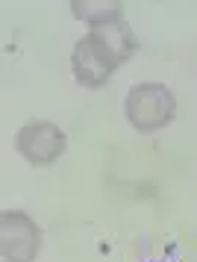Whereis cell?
<instances>
[{
	"mask_svg": "<svg viewBox=\"0 0 197 262\" xmlns=\"http://www.w3.org/2000/svg\"><path fill=\"white\" fill-rule=\"evenodd\" d=\"M174 97L159 83H141L127 95V118L136 130H159L174 118Z\"/></svg>",
	"mask_w": 197,
	"mask_h": 262,
	"instance_id": "obj_1",
	"label": "cell"
},
{
	"mask_svg": "<svg viewBox=\"0 0 197 262\" xmlns=\"http://www.w3.org/2000/svg\"><path fill=\"white\" fill-rule=\"evenodd\" d=\"M118 65H121L118 56L106 48L94 33H89V36L74 48V74H77V80H80L82 85H89V89L103 85L106 80L112 77V71H115Z\"/></svg>",
	"mask_w": 197,
	"mask_h": 262,
	"instance_id": "obj_2",
	"label": "cell"
},
{
	"mask_svg": "<svg viewBox=\"0 0 197 262\" xmlns=\"http://www.w3.org/2000/svg\"><path fill=\"white\" fill-rule=\"evenodd\" d=\"M18 150L33 165H47L56 156H62V150H65V133L59 130L56 124H47V121L27 124L21 130V136H18Z\"/></svg>",
	"mask_w": 197,
	"mask_h": 262,
	"instance_id": "obj_3",
	"label": "cell"
},
{
	"mask_svg": "<svg viewBox=\"0 0 197 262\" xmlns=\"http://www.w3.org/2000/svg\"><path fill=\"white\" fill-rule=\"evenodd\" d=\"M41 245L38 227L24 212L3 215V256L9 262H33Z\"/></svg>",
	"mask_w": 197,
	"mask_h": 262,
	"instance_id": "obj_4",
	"label": "cell"
},
{
	"mask_svg": "<svg viewBox=\"0 0 197 262\" xmlns=\"http://www.w3.org/2000/svg\"><path fill=\"white\" fill-rule=\"evenodd\" d=\"M94 36L103 41L106 48L112 50L118 56V62H124L133 56V50H136V36H133V30H129L124 21H109V24H97L92 30Z\"/></svg>",
	"mask_w": 197,
	"mask_h": 262,
	"instance_id": "obj_5",
	"label": "cell"
},
{
	"mask_svg": "<svg viewBox=\"0 0 197 262\" xmlns=\"http://www.w3.org/2000/svg\"><path fill=\"white\" fill-rule=\"evenodd\" d=\"M74 15L89 24H109L121 21V0H71Z\"/></svg>",
	"mask_w": 197,
	"mask_h": 262,
	"instance_id": "obj_6",
	"label": "cell"
}]
</instances>
